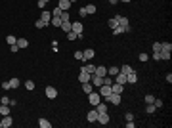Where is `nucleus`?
Segmentation results:
<instances>
[{
    "label": "nucleus",
    "mask_w": 172,
    "mask_h": 128,
    "mask_svg": "<svg viewBox=\"0 0 172 128\" xmlns=\"http://www.w3.org/2000/svg\"><path fill=\"white\" fill-rule=\"evenodd\" d=\"M88 101H90V105H92V107H96L98 103L102 101V96H100V92H90V94H88Z\"/></svg>",
    "instance_id": "nucleus-1"
},
{
    "label": "nucleus",
    "mask_w": 172,
    "mask_h": 128,
    "mask_svg": "<svg viewBox=\"0 0 172 128\" xmlns=\"http://www.w3.org/2000/svg\"><path fill=\"white\" fill-rule=\"evenodd\" d=\"M71 31H73V32H76V36H78V34H82L84 25L80 23V21H71Z\"/></svg>",
    "instance_id": "nucleus-2"
},
{
    "label": "nucleus",
    "mask_w": 172,
    "mask_h": 128,
    "mask_svg": "<svg viewBox=\"0 0 172 128\" xmlns=\"http://www.w3.org/2000/svg\"><path fill=\"white\" fill-rule=\"evenodd\" d=\"M107 103H111V105H121V94H115V92H111L107 97Z\"/></svg>",
    "instance_id": "nucleus-3"
},
{
    "label": "nucleus",
    "mask_w": 172,
    "mask_h": 128,
    "mask_svg": "<svg viewBox=\"0 0 172 128\" xmlns=\"http://www.w3.org/2000/svg\"><path fill=\"white\" fill-rule=\"evenodd\" d=\"M119 27H122V31L124 32L130 31V23H128V19L124 17V15H119Z\"/></svg>",
    "instance_id": "nucleus-4"
},
{
    "label": "nucleus",
    "mask_w": 172,
    "mask_h": 128,
    "mask_svg": "<svg viewBox=\"0 0 172 128\" xmlns=\"http://www.w3.org/2000/svg\"><path fill=\"white\" fill-rule=\"evenodd\" d=\"M98 92H100V96H102V97H105V99H107L109 94H111V86H107V84H102Z\"/></svg>",
    "instance_id": "nucleus-5"
},
{
    "label": "nucleus",
    "mask_w": 172,
    "mask_h": 128,
    "mask_svg": "<svg viewBox=\"0 0 172 128\" xmlns=\"http://www.w3.org/2000/svg\"><path fill=\"white\" fill-rule=\"evenodd\" d=\"M90 78H92V75L86 73L84 69H80V73H78V80H80V84L82 82H90Z\"/></svg>",
    "instance_id": "nucleus-6"
},
{
    "label": "nucleus",
    "mask_w": 172,
    "mask_h": 128,
    "mask_svg": "<svg viewBox=\"0 0 172 128\" xmlns=\"http://www.w3.org/2000/svg\"><path fill=\"white\" fill-rule=\"evenodd\" d=\"M46 97H50V99H54V97H57V90L54 88V86H46Z\"/></svg>",
    "instance_id": "nucleus-7"
},
{
    "label": "nucleus",
    "mask_w": 172,
    "mask_h": 128,
    "mask_svg": "<svg viewBox=\"0 0 172 128\" xmlns=\"http://www.w3.org/2000/svg\"><path fill=\"white\" fill-rule=\"evenodd\" d=\"M113 80H115V82H119V84H122V86H124V84H126V75L119 71V73L115 75V78H113Z\"/></svg>",
    "instance_id": "nucleus-8"
},
{
    "label": "nucleus",
    "mask_w": 172,
    "mask_h": 128,
    "mask_svg": "<svg viewBox=\"0 0 172 128\" xmlns=\"http://www.w3.org/2000/svg\"><path fill=\"white\" fill-rule=\"evenodd\" d=\"M111 92H115V94H121V96H122L124 86H122V84H119V82H113V84H111Z\"/></svg>",
    "instance_id": "nucleus-9"
},
{
    "label": "nucleus",
    "mask_w": 172,
    "mask_h": 128,
    "mask_svg": "<svg viewBox=\"0 0 172 128\" xmlns=\"http://www.w3.org/2000/svg\"><path fill=\"white\" fill-rule=\"evenodd\" d=\"M82 56H84V59H82V61H90V59H92V58L96 56V52L92 50V48H86V50L82 52Z\"/></svg>",
    "instance_id": "nucleus-10"
},
{
    "label": "nucleus",
    "mask_w": 172,
    "mask_h": 128,
    "mask_svg": "<svg viewBox=\"0 0 172 128\" xmlns=\"http://www.w3.org/2000/svg\"><path fill=\"white\" fill-rule=\"evenodd\" d=\"M90 82L94 84L96 88H100V86L103 84V77H98V75H92V78H90Z\"/></svg>",
    "instance_id": "nucleus-11"
},
{
    "label": "nucleus",
    "mask_w": 172,
    "mask_h": 128,
    "mask_svg": "<svg viewBox=\"0 0 172 128\" xmlns=\"http://www.w3.org/2000/svg\"><path fill=\"white\" fill-rule=\"evenodd\" d=\"M57 8H59L61 12H69V8H71V2H69V0H59V4H57Z\"/></svg>",
    "instance_id": "nucleus-12"
},
{
    "label": "nucleus",
    "mask_w": 172,
    "mask_h": 128,
    "mask_svg": "<svg viewBox=\"0 0 172 128\" xmlns=\"http://www.w3.org/2000/svg\"><path fill=\"white\" fill-rule=\"evenodd\" d=\"M98 115H100V113H98V111H96V107H94L88 115H86V119H88V122H98Z\"/></svg>",
    "instance_id": "nucleus-13"
},
{
    "label": "nucleus",
    "mask_w": 172,
    "mask_h": 128,
    "mask_svg": "<svg viewBox=\"0 0 172 128\" xmlns=\"http://www.w3.org/2000/svg\"><path fill=\"white\" fill-rule=\"evenodd\" d=\"M40 19L44 21L46 25H50V19H52V12H46V10H42V13H40Z\"/></svg>",
    "instance_id": "nucleus-14"
},
{
    "label": "nucleus",
    "mask_w": 172,
    "mask_h": 128,
    "mask_svg": "<svg viewBox=\"0 0 172 128\" xmlns=\"http://www.w3.org/2000/svg\"><path fill=\"white\" fill-rule=\"evenodd\" d=\"M126 82H132V84L138 82V75H136V71H130V73L126 75Z\"/></svg>",
    "instance_id": "nucleus-15"
},
{
    "label": "nucleus",
    "mask_w": 172,
    "mask_h": 128,
    "mask_svg": "<svg viewBox=\"0 0 172 128\" xmlns=\"http://www.w3.org/2000/svg\"><path fill=\"white\" fill-rule=\"evenodd\" d=\"M94 75H98V77H105V75H107V67H103V65H100V67H96Z\"/></svg>",
    "instance_id": "nucleus-16"
},
{
    "label": "nucleus",
    "mask_w": 172,
    "mask_h": 128,
    "mask_svg": "<svg viewBox=\"0 0 172 128\" xmlns=\"http://www.w3.org/2000/svg\"><path fill=\"white\" fill-rule=\"evenodd\" d=\"M80 69H84L86 73H90V75H94V71H96V65L94 63H84Z\"/></svg>",
    "instance_id": "nucleus-17"
},
{
    "label": "nucleus",
    "mask_w": 172,
    "mask_h": 128,
    "mask_svg": "<svg viewBox=\"0 0 172 128\" xmlns=\"http://www.w3.org/2000/svg\"><path fill=\"white\" fill-rule=\"evenodd\" d=\"M98 122H100V124H107L109 122V115L107 113H100V115H98Z\"/></svg>",
    "instance_id": "nucleus-18"
},
{
    "label": "nucleus",
    "mask_w": 172,
    "mask_h": 128,
    "mask_svg": "<svg viewBox=\"0 0 172 128\" xmlns=\"http://www.w3.org/2000/svg\"><path fill=\"white\" fill-rule=\"evenodd\" d=\"M12 117H10V115H6V117H4V119H2V128H10V126H12Z\"/></svg>",
    "instance_id": "nucleus-19"
},
{
    "label": "nucleus",
    "mask_w": 172,
    "mask_h": 128,
    "mask_svg": "<svg viewBox=\"0 0 172 128\" xmlns=\"http://www.w3.org/2000/svg\"><path fill=\"white\" fill-rule=\"evenodd\" d=\"M82 92H86V94L94 92V84L92 82H82Z\"/></svg>",
    "instance_id": "nucleus-20"
},
{
    "label": "nucleus",
    "mask_w": 172,
    "mask_h": 128,
    "mask_svg": "<svg viewBox=\"0 0 172 128\" xmlns=\"http://www.w3.org/2000/svg\"><path fill=\"white\" fill-rule=\"evenodd\" d=\"M8 82H10V90H17L19 84H21V82H19V78H15V77H13L12 80H8Z\"/></svg>",
    "instance_id": "nucleus-21"
},
{
    "label": "nucleus",
    "mask_w": 172,
    "mask_h": 128,
    "mask_svg": "<svg viewBox=\"0 0 172 128\" xmlns=\"http://www.w3.org/2000/svg\"><path fill=\"white\" fill-rule=\"evenodd\" d=\"M107 23H109V29H111V31H113L115 27L119 25V15H115V17H111V19H109Z\"/></svg>",
    "instance_id": "nucleus-22"
},
{
    "label": "nucleus",
    "mask_w": 172,
    "mask_h": 128,
    "mask_svg": "<svg viewBox=\"0 0 172 128\" xmlns=\"http://www.w3.org/2000/svg\"><path fill=\"white\" fill-rule=\"evenodd\" d=\"M96 111H98V113H107V103H98V105H96Z\"/></svg>",
    "instance_id": "nucleus-23"
},
{
    "label": "nucleus",
    "mask_w": 172,
    "mask_h": 128,
    "mask_svg": "<svg viewBox=\"0 0 172 128\" xmlns=\"http://www.w3.org/2000/svg\"><path fill=\"white\" fill-rule=\"evenodd\" d=\"M0 115H2V117L10 115V107H8L6 103H2V105H0Z\"/></svg>",
    "instance_id": "nucleus-24"
},
{
    "label": "nucleus",
    "mask_w": 172,
    "mask_h": 128,
    "mask_svg": "<svg viewBox=\"0 0 172 128\" xmlns=\"http://www.w3.org/2000/svg\"><path fill=\"white\" fill-rule=\"evenodd\" d=\"M15 44H17L19 50H21V48H27V46H29V40H27V38H17V42H15Z\"/></svg>",
    "instance_id": "nucleus-25"
},
{
    "label": "nucleus",
    "mask_w": 172,
    "mask_h": 128,
    "mask_svg": "<svg viewBox=\"0 0 172 128\" xmlns=\"http://www.w3.org/2000/svg\"><path fill=\"white\" fill-rule=\"evenodd\" d=\"M57 17L61 19V23H63V21H71V15H69V12H61L59 15H57Z\"/></svg>",
    "instance_id": "nucleus-26"
},
{
    "label": "nucleus",
    "mask_w": 172,
    "mask_h": 128,
    "mask_svg": "<svg viewBox=\"0 0 172 128\" xmlns=\"http://www.w3.org/2000/svg\"><path fill=\"white\" fill-rule=\"evenodd\" d=\"M38 126H40V128H50L52 122H48L46 119H38Z\"/></svg>",
    "instance_id": "nucleus-27"
},
{
    "label": "nucleus",
    "mask_w": 172,
    "mask_h": 128,
    "mask_svg": "<svg viewBox=\"0 0 172 128\" xmlns=\"http://www.w3.org/2000/svg\"><path fill=\"white\" fill-rule=\"evenodd\" d=\"M61 31H65V32H71V21H63V23H61Z\"/></svg>",
    "instance_id": "nucleus-28"
},
{
    "label": "nucleus",
    "mask_w": 172,
    "mask_h": 128,
    "mask_svg": "<svg viewBox=\"0 0 172 128\" xmlns=\"http://www.w3.org/2000/svg\"><path fill=\"white\" fill-rule=\"evenodd\" d=\"M84 8H86V13H88V15H92V13L98 12V8H96L94 4H88V6H84Z\"/></svg>",
    "instance_id": "nucleus-29"
},
{
    "label": "nucleus",
    "mask_w": 172,
    "mask_h": 128,
    "mask_svg": "<svg viewBox=\"0 0 172 128\" xmlns=\"http://www.w3.org/2000/svg\"><path fill=\"white\" fill-rule=\"evenodd\" d=\"M145 111H147V113H149V115H153V113L157 111V107H155L153 103H147V105H145Z\"/></svg>",
    "instance_id": "nucleus-30"
},
{
    "label": "nucleus",
    "mask_w": 172,
    "mask_h": 128,
    "mask_svg": "<svg viewBox=\"0 0 172 128\" xmlns=\"http://www.w3.org/2000/svg\"><path fill=\"white\" fill-rule=\"evenodd\" d=\"M161 59H163V61H170V52H163L161 50Z\"/></svg>",
    "instance_id": "nucleus-31"
},
{
    "label": "nucleus",
    "mask_w": 172,
    "mask_h": 128,
    "mask_svg": "<svg viewBox=\"0 0 172 128\" xmlns=\"http://www.w3.org/2000/svg\"><path fill=\"white\" fill-rule=\"evenodd\" d=\"M6 42H8L10 46H12V44H15V42H17V38H15L13 34H8V36H6Z\"/></svg>",
    "instance_id": "nucleus-32"
},
{
    "label": "nucleus",
    "mask_w": 172,
    "mask_h": 128,
    "mask_svg": "<svg viewBox=\"0 0 172 128\" xmlns=\"http://www.w3.org/2000/svg\"><path fill=\"white\" fill-rule=\"evenodd\" d=\"M119 71H121V73H124V75H128V73H130V71H134V69L130 67V65H122V67H121Z\"/></svg>",
    "instance_id": "nucleus-33"
},
{
    "label": "nucleus",
    "mask_w": 172,
    "mask_h": 128,
    "mask_svg": "<svg viewBox=\"0 0 172 128\" xmlns=\"http://www.w3.org/2000/svg\"><path fill=\"white\" fill-rule=\"evenodd\" d=\"M113 82H115V80H113V77H107V75L103 77V84H107V86H111Z\"/></svg>",
    "instance_id": "nucleus-34"
},
{
    "label": "nucleus",
    "mask_w": 172,
    "mask_h": 128,
    "mask_svg": "<svg viewBox=\"0 0 172 128\" xmlns=\"http://www.w3.org/2000/svg\"><path fill=\"white\" fill-rule=\"evenodd\" d=\"M107 73L111 75V77H115V75L119 73V67H115V65H113V67H109V71H107Z\"/></svg>",
    "instance_id": "nucleus-35"
},
{
    "label": "nucleus",
    "mask_w": 172,
    "mask_h": 128,
    "mask_svg": "<svg viewBox=\"0 0 172 128\" xmlns=\"http://www.w3.org/2000/svg\"><path fill=\"white\" fill-rule=\"evenodd\" d=\"M35 25H37V29H44V27H48L42 19H37V23H35Z\"/></svg>",
    "instance_id": "nucleus-36"
},
{
    "label": "nucleus",
    "mask_w": 172,
    "mask_h": 128,
    "mask_svg": "<svg viewBox=\"0 0 172 128\" xmlns=\"http://www.w3.org/2000/svg\"><path fill=\"white\" fill-rule=\"evenodd\" d=\"M25 88L27 90H35V82H33V80H27V82H25Z\"/></svg>",
    "instance_id": "nucleus-37"
},
{
    "label": "nucleus",
    "mask_w": 172,
    "mask_h": 128,
    "mask_svg": "<svg viewBox=\"0 0 172 128\" xmlns=\"http://www.w3.org/2000/svg\"><path fill=\"white\" fill-rule=\"evenodd\" d=\"M67 38H69V40H76L78 36H76V32H73V31H71V32H67Z\"/></svg>",
    "instance_id": "nucleus-38"
},
{
    "label": "nucleus",
    "mask_w": 172,
    "mask_h": 128,
    "mask_svg": "<svg viewBox=\"0 0 172 128\" xmlns=\"http://www.w3.org/2000/svg\"><path fill=\"white\" fill-rule=\"evenodd\" d=\"M75 59H78V61H82V59H84L82 52H75Z\"/></svg>",
    "instance_id": "nucleus-39"
},
{
    "label": "nucleus",
    "mask_w": 172,
    "mask_h": 128,
    "mask_svg": "<svg viewBox=\"0 0 172 128\" xmlns=\"http://www.w3.org/2000/svg\"><path fill=\"white\" fill-rule=\"evenodd\" d=\"M153 105H155L157 109H161V107H163V99H155V101H153Z\"/></svg>",
    "instance_id": "nucleus-40"
},
{
    "label": "nucleus",
    "mask_w": 172,
    "mask_h": 128,
    "mask_svg": "<svg viewBox=\"0 0 172 128\" xmlns=\"http://www.w3.org/2000/svg\"><path fill=\"white\" fill-rule=\"evenodd\" d=\"M121 32H124V31H122V27H119V25H117V27L113 29V34H121Z\"/></svg>",
    "instance_id": "nucleus-41"
},
{
    "label": "nucleus",
    "mask_w": 172,
    "mask_h": 128,
    "mask_svg": "<svg viewBox=\"0 0 172 128\" xmlns=\"http://www.w3.org/2000/svg\"><path fill=\"white\" fill-rule=\"evenodd\" d=\"M153 52H161V42H153Z\"/></svg>",
    "instance_id": "nucleus-42"
},
{
    "label": "nucleus",
    "mask_w": 172,
    "mask_h": 128,
    "mask_svg": "<svg viewBox=\"0 0 172 128\" xmlns=\"http://www.w3.org/2000/svg\"><path fill=\"white\" fill-rule=\"evenodd\" d=\"M147 59H149V56H147L145 52H141L140 54V61H147Z\"/></svg>",
    "instance_id": "nucleus-43"
},
{
    "label": "nucleus",
    "mask_w": 172,
    "mask_h": 128,
    "mask_svg": "<svg viewBox=\"0 0 172 128\" xmlns=\"http://www.w3.org/2000/svg\"><path fill=\"white\" fill-rule=\"evenodd\" d=\"M153 101H155V97H153L151 94H147L145 96V103H153Z\"/></svg>",
    "instance_id": "nucleus-44"
},
{
    "label": "nucleus",
    "mask_w": 172,
    "mask_h": 128,
    "mask_svg": "<svg viewBox=\"0 0 172 128\" xmlns=\"http://www.w3.org/2000/svg\"><path fill=\"white\" fill-rule=\"evenodd\" d=\"M153 59H155V61H159V59H161V52H153Z\"/></svg>",
    "instance_id": "nucleus-45"
},
{
    "label": "nucleus",
    "mask_w": 172,
    "mask_h": 128,
    "mask_svg": "<svg viewBox=\"0 0 172 128\" xmlns=\"http://www.w3.org/2000/svg\"><path fill=\"white\" fill-rule=\"evenodd\" d=\"M0 101H2V103H6V105H8V103H10V97H8V96H2V97H0Z\"/></svg>",
    "instance_id": "nucleus-46"
},
{
    "label": "nucleus",
    "mask_w": 172,
    "mask_h": 128,
    "mask_svg": "<svg viewBox=\"0 0 172 128\" xmlns=\"http://www.w3.org/2000/svg\"><path fill=\"white\" fill-rule=\"evenodd\" d=\"M10 50L15 54V52H19V46H17V44H12V46H10Z\"/></svg>",
    "instance_id": "nucleus-47"
},
{
    "label": "nucleus",
    "mask_w": 172,
    "mask_h": 128,
    "mask_svg": "<svg viewBox=\"0 0 172 128\" xmlns=\"http://www.w3.org/2000/svg\"><path fill=\"white\" fill-rule=\"evenodd\" d=\"M78 13H80L82 17H86V15H88V13H86V8H80V10H78Z\"/></svg>",
    "instance_id": "nucleus-48"
},
{
    "label": "nucleus",
    "mask_w": 172,
    "mask_h": 128,
    "mask_svg": "<svg viewBox=\"0 0 172 128\" xmlns=\"http://www.w3.org/2000/svg\"><path fill=\"white\" fill-rule=\"evenodd\" d=\"M2 88H4V90H10V82H8V80H4V82H2Z\"/></svg>",
    "instance_id": "nucleus-49"
},
{
    "label": "nucleus",
    "mask_w": 172,
    "mask_h": 128,
    "mask_svg": "<svg viewBox=\"0 0 172 128\" xmlns=\"http://www.w3.org/2000/svg\"><path fill=\"white\" fill-rule=\"evenodd\" d=\"M124 119H126V121H134V115H132V113H126V115H124Z\"/></svg>",
    "instance_id": "nucleus-50"
},
{
    "label": "nucleus",
    "mask_w": 172,
    "mask_h": 128,
    "mask_svg": "<svg viewBox=\"0 0 172 128\" xmlns=\"http://www.w3.org/2000/svg\"><path fill=\"white\" fill-rule=\"evenodd\" d=\"M38 8H42V10L46 8V2H44V0H38Z\"/></svg>",
    "instance_id": "nucleus-51"
},
{
    "label": "nucleus",
    "mask_w": 172,
    "mask_h": 128,
    "mask_svg": "<svg viewBox=\"0 0 172 128\" xmlns=\"http://www.w3.org/2000/svg\"><path fill=\"white\" fill-rule=\"evenodd\" d=\"M59 13H61V10H59V8H56V10L52 12V15H59Z\"/></svg>",
    "instance_id": "nucleus-52"
},
{
    "label": "nucleus",
    "mask_w": 172,
    "mask_h": 128,
    "mask_svg": "<svg viewBox=\"0 0 172 128\" xmlns=\"http://www.w3.org/2000/svg\"><path fill=\"white\" fill-rule=\"evenodd\" d=\"M165 78H166V82H168V84H170V82H172V75H170V73H168V75H166V77H165Z\"/></svg>",
    "instance_id": "nucleus-53"
},
{
    "label": "nucleus",
    "mask_w": 172,
    "mask_h": 128,
    "mask_svg": "<svg viewBox=\"0 0 172 128\" xmlns=\"http://www.w3.org/2000/svg\"><path fill=\"white\" fill-rule=\"evenodd\" d=\"M126 126H128V128H134V126H136V124H134L132 121H126Z\"/></svg>",
    "instance_id": "nucleus-54"
},
{
    "label": "nucleus",
    "mask_w": 172,
    "mask_h": 128,
    "mask_svg": "<svg viewBox=\"0 0 172 128\" xmlns=\"http://www.w3.org/2000/svg\"><path fill=\"white\" fill-rule=\"evenodd\" d=\"M105 2H109V4H117L119 0H105Z\"/></svg>",
    "instance_id": "nucleus-55"
},
{
    "label": "nucleus",
    "mask_w": 172,
    "mask_h": 128,
    "mask_svg": "<svg viewBox=\"0 0 172 128\" xmlns=\"http://www.w3.org/2000/svg\"><path fill=\"white\" fill-rule=\"evenodd\" d=\"M119 2H124V4H126V2H130V0H119Z\"/></svg>",
    "instance_id": "nucleus-56"
},
{
    "label": "nucleus",
    "mask_w": 172,
    "mask_h": 128,
    "mask_svg": "<svg viewBox=\"0 0 172 128\" xmlns=\"http://www.w3.org/2000/svg\"><path fill=\"white\" fill-rule=\"evenodd\" d=\"M69 2H71V4H73V2H76V0H69Z\"/></svg>",
    "instance_id": "nucleus-57"
},
{
    "label": "nucleus",
    "mask_w": 172,
    "mask_h": 128,
    "mask_svg": "<svg viewBox=\"0 0 172 128\" xmlns=\"http://www.w3.org/2000/svg\"><path fill=\"white\" fill-rule=\"evenodd\" d=\"M44 2H46V4H48V2H50V0H44Z\"/></svg>",
    "instance_id": "nucleus-58"
},
{
    "label": "nucleus",
    "mask_w": 172,
    "mask_h": 128,
    "mask_svg": "<svg viewBox=\"0 0 172 128\" xmlns=\"http://www.w3.org/2000/svg\"><path fill=\"white\" fill-rule=\"evenodd\" d=\"M0 128H2V121H0Z\"/></svg>",
    "instance_id": "nucleus-59"
}]
</instances>
